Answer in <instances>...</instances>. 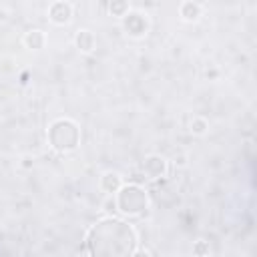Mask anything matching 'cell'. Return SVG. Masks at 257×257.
<instances>
[{
    "mask_svg": "<svg viewBox=\"0 0 257 257\" xmlns=\"http://www.w3.org/2000/svg\"><path fill=\"white\" fill-rule=\"evenodd\" d=\"M139 247L137 229L120 217H102L94 221L84 235L88 257H131Z\"/></svg>",
    "mask_w": 257,
    "mask_h": 257,
    "instance_id": "1",
    "label": "cell"
},
{
    "mask_svg": "<svg viewBox=\"0 0 257 257\" xmlns=\"http://www.w3.org/2000/svg\"><path fill=\"white\" fill-rule=\"evenodd\" d=\"M46 139H48V145L52 151L56 153H72L78 149L80 145V139H82V133H80V124L74 120V118H68V116H58L54 118L48 128H46Z\"/></svg>",
    "mask_w": 257,
    "mask_h": 257,
    "instance_id": "2",
    "label": "cell"
},
{
    "mask_svg": "<svg viewBox=\"0 0 257 257\" xmlns=\"http://www.w3.org/2000/svg\"><path fill=\"white\" fill-rule=\"evenodd\" d=\"M112 199L116 213L122 217H143L149 209V193L139 183H124Z\"/></svg>",
    "mask_w": 257,
    "mask_h": 257,
    "instance_id": "3",
    "label": "cell"
},
{
    "mask_svg": "<svg viewBox=\"0 0 257 257\" xmlns=\"http://www.w3.org/2000/svg\"><path fill=\"white\" fill-rule=\"evenodd\" d=\"M141 171H143V177L147 181H161L169 173V161L159 153L147 155L141 163Z\"/></svg>",
    "mask_w": 257,
    "mask_h": 257,
    "instance_id": "4",
    "label": "cell"
},
{
    "mask_svg": "<svg viewBox=\"0 0 257 257\" xmlns=\"http://www.w3.org/2000/svg\"><path fill=\"white\" fill-rule=\"evenodd\" d=\"M122 28H124V32H126L131 38L141 40V38H145V36L149 34L151 22H149L147 14H143L141 10H131V12L122 18Z\"/></svg>",
    "mask_w": 257,
    "mask_h": 257,
    "instance_id": "5",
    "label": "cell"
},
{
    "mask_svg": "<svg viewBox=\"0 0 257 257\" xmlns=\"http://www.w3.org/2000/svg\"><path fill=\"white\" fill-rule=\"evenodd\" d=\"M48 14V20L54 24V26H66L72 22V16H74V6L66 0H56L48 6L46 10Z\"/></svg>",
    "mask_w": 257,
    "mask_h": 257,
    "instance_id": "6",
    "label": "cell"
},
{
    "mask_svg": "<svg viewBox=\"0 0 257 257\" xmlns=\"http://www.w3.org/2000/svg\"><path fill=\"white\" fill-rule=\"evenodd\" d=\"M122 185H124V181H122L120 173H116V171H104L100 175V179H98V189L106 197H114Z\"/></svg>",
    "mask_w": 257,
    "mask_h": 257,
    "instance_id": "7",
    "label": "cell"
},
{
    "mask_svg": "<svg viewBox=\"0 0 257 257\" xmlns=\"http://www.w3.org/2000/svg\"><path fill=\"white\" fill-rule=\"evenodd\" d=\"M74 46H76V50L80 54H92L94 48H96V36H94V32L88 30V28L76 30V34H74Z\"/></svg>",
    "mask_w": 257,
    "mask_h": 257,
    "instance_id": "8",
    "label": "cell"
},
{
    "mask_svg": "<svg viewBox=\"0 0 257 257\" xmlns=\"http://www.w3.org/2000/svg\"><path fill=\"white\" fill-rule=\"evenodd\" d=\"M46 42H48V36H46V32H44L42 28H30V30H26L24 36H22V44H24L28 50H34V52L42 50V48L46 46Z\"/></svg>",
    "mask_w": 257,
    "mask_h": 257,
    "instance_id": "9",
    "label": "cell"
},
{
    "mask_svg": "<svg viewBox=\"0 0 257 257\" xmlns=\"http://www.w3.org/2000/svg\"><path fill=\"white\" fill-rule=\"evenodd\" d=\"M179 16L183 22H197L203 16V4L195 0H185L179 4Z\"/></svg>",
    "mask_w": 257,
    "mask_h": 257,
    "instance_id": "10",
    "label": "cell"
},
{
    "mask_svg": "<svg viewBox=\"0 0 257 257\" xmlns=\"http://www.w3.org/2000/svg\"><path fill=\"white\" fill-rule=\"evenodd\" d=\"M189 133L193 137H205L209 133V120L205 116H201V114L193 116L191 122H189Z\"/></svg>",
    "mask_w": 257,
    "mask_h": 257,
    "instance_id": "11",
    "label": "cell"
},
{
    "mask_svg": "<svg viewBox=\"0 0 257 257\" xmlns=\"http://www.w3.org/2000/svg\"><path fill=\"white\" fill-rule=\"evenodd\" d=\"M108 14L110 16H114V18H124L133 8H131V4L126 2V0H112V2H108Z\"/></svg>",
    "mask_w": 257,
    "mask_h": 257,
    "instance_id": "12",
    "label": "cell"
},
{
    "mask_svg": "<svg viewBox=\"0 0 257 257\" xmlns=\"http://www.w3.org/2000/svg\"><path fill=\"white\" fill-rule=\"evenodd\" d=\"M209 253H211V245H209V241H205V239H197V241L193 243V257H209Z\"/></svg>",
    "mask_w": 257,
    "mask_h": 257,
    "instance_id": "13",
    "label": "cell"
},
{
    "mask_svg": "<svg viewBox=\"0 0 257 257\" xmlns=\"http://www.w3.org/2000/svg\"><path fill=\"white\" fill-rule=\"evenodd\" d=\"M131 257H153V253L149 249H145V247H137V251Z\"/></svg>",
    "mask_w": 257,
    "mask_h": 257,
    "instance_id": "14",
    "label": "cell"
},
{
    "mask_svg": "<svg viewBox=\"0 0 257 257\" xmlns=\"http://www.w3.org/2000/svg\"><path fill=\"white\" fill-rule=\"evenodd\" d=\"M104 211H106V213H114V211H116V205H114V199H112V197H108V199L104 201Z\"/></svg>",
    "mask_w": 257,
    "mask_h": 257,
    "instance_id": "15",
    "label": "cell"
}]
</instances>
